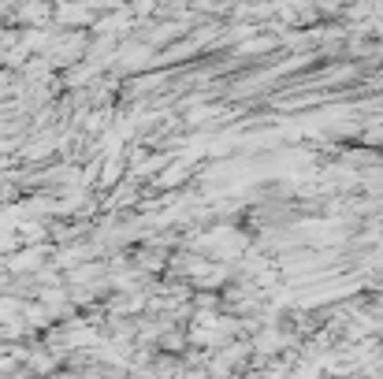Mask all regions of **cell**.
<instances>
[{"label":"cell","mask_w":383,"mask_h":379,"mask_svg":"<svg viewBox=\"0 0 383 379\" xmlns=\"http://www.w3.org/2000/svg\"><path fill=\"white\" fill-rule=\"evenodd\" d=\"M45 253H49L45 246H26L23 253L8 257V272H15V275H19V272H34V268L45 261Z\"/></svg>","instance_id":"1"},{"label":"cell","mask_w":383,"mask_h":379,"mask_svg":"<svg viewBox=\"0 0 383 379\" xmlns=\"http://www.w3.org/2000/svg\"><path fill=\"white\" fill-rule=\"evenodd\" d=\"M186 175H190V160H179V164H171V168H164V171H160L157 186L175 190V186H182V182H186Z\"/></svg>","instance_id":"2"}]
</instances>
